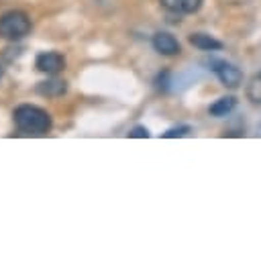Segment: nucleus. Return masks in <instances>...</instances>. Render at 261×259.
<instances>
[{"instance_id": "9d476101", "label": "nucleus", "mask_w": 261, "mask_h": 259, "mask_svg": "<svg viewBox=\"0 0 261 259\" xmlns=\"http://www.w3.org/2000/svg\"><path fill=\"white\" fill-rule=\"evenodd\" d=\"M245 94H247V100H249L251 104H261V71L255 73V75L249 80V84H247V88H245Z\"/></svg>"}, {"instance_id": "1a4fd4ad", "label": "nucleus", "mask_w": 261, "mask_h": 259, "mask_svg": "<svg viewBox=\"0 0 261 259\" xmlns=\"http://www.w3.org/2000/svg\"><path fill=\"white\" fill-rule=\"evenodd\" d=\"M234 108H237V98L234 96H220L218 100H214L208 106V114L214 116V118H222V116L230 114Z\"/></svg>"}, {"instance_id": "f03ea898", "label": "nucleus", "mask_w": 261, "mask_h": 259, "mask_svg": "<svg viewBox=\"0 0 261 259\" xmlns=\"http://www.w3.org/2000/svg\"><path fill=\"white\" fill-rule=\"evenodd\" d=\"M31 33V18L22 10H8L0 16V39L18 41Z\"/></svg>"}, {"instance_id": "20e7f679", "label": "nucleus", "mask_w": 261, "mask_h": 259, "mask_svg": "<svg viewBox=\"0 0 261 259\" xmlns=\"http://www.w3.org/2000/svg\"><path fill=\"white\" fill-rule=\"evenodd\" d=\"M35 67L47 75H57L65 67V59L57 51H41L35 59Z\"/></svg>"}, {"instance_id": "4468645a", "label": "nucleus", "mask_w": 261, "mask_h": 259, "mask_svg": "<svg viewBox=\"0 0 261 259\" xmlns=\"http://www.w3.org/2000/svg\"><path fill=\"white\" fill-rule=\"evenodd\" d=\"M0 77H2V67H0Z\"/></svg>"}, {"instance_id": "9b49d317", "label": "nucleus", "mask_w": 261, "mask_h": 259, "mask_svg": "<svg viewBox=\"0 0 261 259\" xmlns=\"http://www.w3.org/2000/svg\"><path fill=\"white\" fill-rule=\"evenodd\" d=\"M190 131H192V126H190V124H177V126L167 128V131L163 133V139H177V137H186V135H190Z\"/></svg>"}, {"instance_id": "6e6552de", "label": "nucleus", "mask_w": 261, "mask_h": 259, "mask_svg": "<svg viewBox=\"0 0 261 259\" xmlns=\"http://www.w3.org/2000/svg\"><path fill=\"white\" fill-rule=\"evenodd\" d=\"M188 41H190V45H194L200 51H220L222 49V43L208 33H192L188 37Z\"/></svg>"}, {"instance_id": "f8f14e48", "label": "nucleus", "mask_w": 261, "mask_h": 259, "mask_svg": "<svg viewBox=\"0 0 261 259\" xmlns=\"http://www.w3.org/2000/svg\"><path fill=\"white\" fill-rule=\"evenodd\" d=\"M149 135H151V133L147 131V126H141V124H137V126L128 133V137H130V139H147Z\"/></svg>"}, {"instance_id": "423d86ee", "label": "nucleus", "mask_w": 261, "mask_h": 259, "mask_svg": "<svg viewBox=\"0 0 261 259\" xmlns=\"http://www.w3.org/2000/svg\"><path fill=\"white\" fill-rule=\"evenodd\" d=\"M35 92L39 96H45V98H59L67 92V82L65 80H59V77H49L45 82H39L35 86Z\"/></svg>"}, {"instance_id": "39448f33", "label": "nucleus", "mask_w": 261, "mask_h": 259, "mask_svg": "<svg viewBox=\"0 0 261 259\" xmlns=\"http://www.w3.org/2000/svg\"><path fill=\"white\" fill-rule=\"evenodd\" d=\"M151 43H153V49H155L157 53L165 55V57H173V55H179V53H181V47H179L177 39H175L171 33L159 31V33L153 35Z\"/></svg>"}, {"instance_id": "f257e3e1", "label": "nucleus", "mask_w": 261, "mask_h": 259, "mask_svg": "<svg viewBox=\"0 0 261 259\" xmlns=\"http://www.w3.org/2000/svg\"><path fill=\"white\" fill-rule=\"evenodd\" d=\"M12 120L18 133L31 135V137H43L51 131L53 118L47 110L35 106V104H20L12 110Z\"/></svg>"}, {"instance_id": "ddd939ff", "label": "nucleus", "mask_w": 261, "mask_h": 259, "mask_svg": "<svg viewBox=\"0 0 261 259\" xmlns=\"http://www.w3.org/2000/svg\"><path fill=\"white\" fill-rule=\"evenodd\" d=\"M165 77H167V73H165V71H163V84H161V86H159V88H163V90H165V88H167V84H165ZM157 82H161V75H159V77H157Z\"/></svg>"}, {"instance_id": "7ed1b4c3", "label": "nucleus", "mask_w": 261, "mask_h": 259, "mask_svg": "<svg viewBox=\"0 0 261 259\" xmlns=\"http://www.w3.org/2000/svg\"><path fill=\"white\" fill-rule=\"evenodd\" d=\"M210 69L216 73L218 82L224 86V88H239L243 84V71L234 65V63H228V61H222V59H212L210 61Z\"/></svg>"}, {"instance_id": "0eeeda50", "label": "nucleus", "mask_w": 261, "mask_h": 259, "mask_svg": "<svg viewBox=\"0 0 261 259\" xmlns=\"http://www.w3.org/2000/svg\"><path fill=\"white\" fill-rule=\"evenodd\" d=\"M204 0H159V4L173 14H194L202 8Z\"/></svg>"}]
</instances>
